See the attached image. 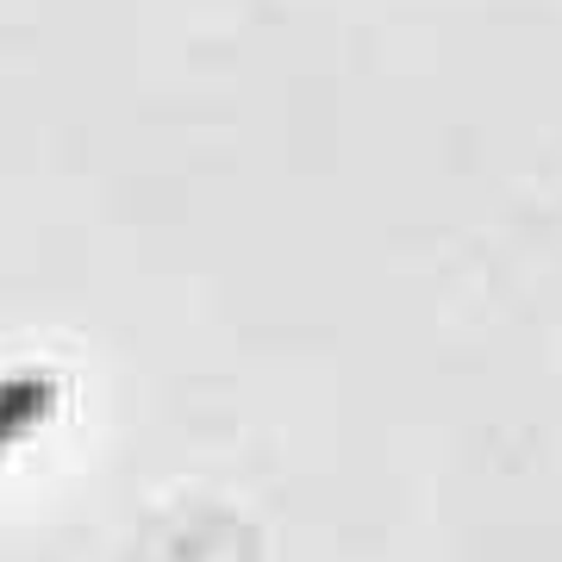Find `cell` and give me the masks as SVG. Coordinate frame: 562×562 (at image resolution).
<instances>
[{
	"label": "cell",
	"instance_id": "1",
	"mask_svg": "<svg viewBox=\"0 0 562 562\" xmlns=\"http://www.w3.org/2000/svg\"><path fill=\"white\" fill-rule=\"evenodd\" d=\"M57 413V382L50 375H7L0 382V450L20 443L25 431H38Z\"/></svg>",
	"mask_w": 562,
	"mask_h": 562
}]
</instances>
